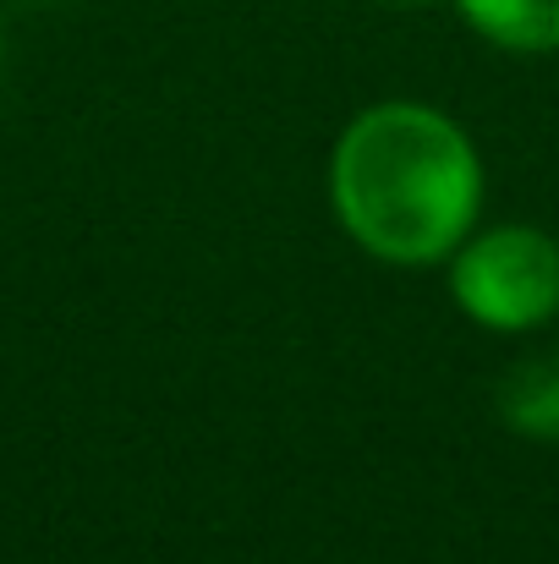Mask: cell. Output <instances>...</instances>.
Wrapping results in <instances>:
<instances>
[{"label": "cell", "instance_id": "cell-1", "mask_svg": "<svg viewBox=\"0 0 559 564\" xmlns=\"http://www.w3.org/2000/svg\"><path fill=\"white\" fill-rule=\"evenodd\" d=\"M330 197L341 225L384 263L450 258L483 203L472 138L428 105H373L335 143Z\"/></svg>", "mask_w": 559, "mask_h": 564}, {"label": "cell", "instance_id": "cell-2", "mask_svg": "<svg viewBox=\"0 0 559 564\" xmlns=\"http://www.w3.org/2000/svg\"><path fill=\"white\" fill-rule=\"evenodd\" d=\"M455 302L488 329H538L559 313V241L533 225H505L461 247Z\"/></svg>", "mask_w": 559, "mask_h": 564}, {"label": "cell", "instance_id": "cell-3", "mask_svg": "<svg viewBox=\"0 0 559 564\" xmlns=\"http://www.w3.org/2000/svg\"><path fill=\"white\" fill-rule=\"evenodd\" d=\"M499 416L527 438H559V351H538L499 378Z\"/></svg>", "mask_w": 559, "mask_h": 564}, {"label": "cell", "instance_id": "cell-4", "mask_svg": "<svg viewBox=\"0 0 559 564\" xmlns=\"http://www.w3.org/2000/svg\"><path fill=\"white\" fill-rule=\"evenodd\" d=\"M461 17L505 50H555L559 0H455Z\"/></svg>", "mask_w": 559, "mask_h": 564}, {"label": "cell", "instance_id": "cell-5", "mask_svg": "<svg viewBox=\"0 0 559 564\" xmlns=\"http://www.w3.org/2000/svg\"><path fill=\"white\" fill-rule=\"evenodd\" d=\"M406 6H417V0H406Z\"/></svg>", "mask_w": 559, "mask_h": 564}]
</instances>
